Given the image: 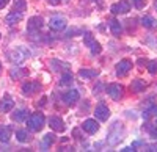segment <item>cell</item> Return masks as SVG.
Wrapping results in <instances>:
<instances>
[{
    "instance_id": "6da1fadb",
    "label": "cell",
    "mask_w": 157,
    "mask_h": 152,
    "mask_svg": "<svg viewBox=\"0 0 157 152\" xmlns=\"http://www.w3.org/2000/svg\"><path fill=\"white\" fill-rule=\"evenodd\" d=\"M44 122H46V119H44L43 113H33L32 116L27 118V127L32 132H39L44 127Z\"/></svg>"
},
{
    "instance_id": "7a4b0ae2",
    "label": "cell",
    "mask_w": 157,
    "mask_h": 152,
    "mask_svg": "<svg viewBox=\"0 0 157 152\" xmlns=\"http://www.w3.org/2000/svg\"><path fill=\"white\" fill-rule=\"evenodd\" d=\"M110 11L113 14H126V13L130 11V3L129 0H120L118 3H113L110 6Z\"/></svg>"
},
{
    "instance_id": "3957f363",
    "label": "cell",
    "mask_w": 157,
    "mask_h": 152,
    "mask_svg": "<svg viewBox=\"0 0 157 152\" xmlns=\"http://www.w3.org/2000/svg\"><path fill=\"white\" fill-rule=\"evenodd\" d=\"M66 25H68L66 19L61 17V16H54V17H50V20H49V27L52 30H55V32L64 30V28H66Z\"/></svg>"
},
{
    "instance_id": "277c9868",
    "label": "cell",
    "mask_w": 157,
    "mask_h": 152,
    "mask_svg": "<svg viewBox=\"0 0 157 152\" xmlns=\"http://www.w3.org/2000/svg\"><path fill=\"white\" fill-rule=\"evenodd\" d=\"M107 94L113 99V100H120L123 97V86L118 83H112L107 86Z\"/></svg>"
},
{
    "instance_id": "5b68a950",
    "label": "cell",
    "mask_w": 157,
    "mask_h": 152,
    "mask_svg": "<svg viewBox=\"0 0 157 152\" xmlns=\"http://www.w3.org/2000/svg\"><path fill=\"white\" fill-rule=\"evenodd\" d=\"M94 116L99 119V121H107L110 118V110L105 104H99L96 108H94Z\"/></svg>"
},
{
    "instance_id": "8992f818",
    "label": "cell",
    "mask_w": 157,
    "mask_h": 152,
    "mask_svg": "<svg viewBox=\"0 0 157 152\" xmlns=\"http://www.w3.org/2000/svg\"><path fill=\"white\" fill-rule=\"evenodd\" d=\"M43 25H44V20H43V17L35 16V17H32V19L29 20L27 30H29L30 33H36V32H39V30L43 28Z\"/></svg>"
},
{
    "instance_id": "52a82bcc",
    "label": "cell",
    "mask_w": 157,
    "mask_h": 152,
    "mask_svg": "<svg viewBox=\"0 0 157 152\" xmlns=\"http://www.w3.org/2000/svg\"><path fill=\"white\" fill-rule=\"evenodd\" d=\"M49 125H50V129L55 130V132H64V129H66L64 121H63L60 116H52V118H49Z\"/></svg>"
},
{
    "instance_id": "ba28073f",
    "label": "cell",
    "mask_w": 157,
    "mask_h": 152,
    "mask_svg": "<svg viewBox=\"0 0 157 152\" xmlns=\"http://www.w3.org/2000/svg\"><path fill=\"white\" fill-rule=\"evenodd\" d=\"M39 90H41V83L39 82H27V83H24V86H22V91H24V94H27V96H32V94H35V93H38Z\"/></svg>"
},
{
    "instance_id": "9c48e42d",
    "label": "cell",
    "mask_w": 157,
    "mask_h": 152,
    "mask_svg": "<svg viewBox=\"0 0 157 152\" xmlns=\"http://www.w3.org/2000/svg\"><path fill=\"white\" fill-rule=\"evenodd\" d=\"M25 57H27V54L24 52V47H16V49H13L11 52H8V58L14 63H21Z\"/></svg>"
},
{
    "instance_id": "30bf717a",
    "label": "cell",
    "mask_w": 157,
    "mask_h": 152,
    "mask_svg": "<svg viewBox=\"0 0 157 152\" xmlns=\"http://www.w3.org/2000/svg\"><path fill=\"white\" fill-rule=\"evenodd\" d=\"M116 75H126L130 69H132V61L130 60H121L116 65Z\"/></svg>"
},
{
    "instance_id": "8fae6325",
    "label": "cell",
    "mask_w": 157,
    "mask_h": 152,
    "mask_svg": "<svg viewBox=\"0 0 157 152\" xmlns=\"http://www.w3.org/2000/svg\"><path fill=\"white\" fill-rule=\"evenodd\" d=\"M78 99H80V96H78V91L75 90H69L68 93L63 94V102L66 105H74Z\"/></svg>"
},
{
    "instance_id": "7c38bea8",
    "label": "cell",
    "mask_w": 157,
    "mask_h": 152,
    "mask_svg": "<svg viewBox=\"0 0 157 152\" xmlns=\"http://www.w3.org/2000/svg\"><path fill=\"white\" fill-rule=\"evenodd\" d=\"M82 129L86 132V133H96L98 130H99V124L94 121V119H85L83 121V124H82Z\"/></svg>"
},
{
    "instance_id": "4fadbf2b",
    "label": "cell",
    "mask_w": 157,
    "mask_h": 152,
    "mask_svg": "<svg viewBox=\"0 0 157 152\" xmlns=\"http://www.w3.org/2000/svg\"><path fill=\"white\" fill-rule=\"evenodd\" d=\"M13 108H14V100L11 99V96L5 94L2 102H0V111L2 113H6V111H11Z\"/></svg>"
},
{
    "instance_id": "5bb4252c",
    "label": "cell",
    "mask_w": 157,
    "mask_h": 152,
    "mask_svg": "<svg viewBox=\"0 0 157 152\" xmlns=\"http://www.w3.org/2000/svg\"><path fill=\"white\" fill-rule=\"evenodd\" d=\"M22 19V13L21 11H14L13 9L10 14H6V19H5V22L8 24V25H16V24H19V20Z\"/></svg>"
},
{
    "instance_id": "9a60e30c",
    "label": "cell",
    "mask_w": 157,
    "mask_h": 152,
    "mask_svg": "<svg viewBox=\"0 0 157 152\" xmlns=\"http://www.w3.org/2000/svg\"><path fill=\"white\" fill-rule=\"evenodd\" d=\"M11 118H13V121H16V122H24V121H27V118H29V110H27V108L16 110V111L11 115Z\"/></svg>"
},
{
    "instance_id": "2e32d148",
    "label": "cell",
    "mask_w": 157,
    "mask_h": 152,
    "mask_svg": "<svg viewBox=\"0 0 157 152\" xmlns=\"http://www.w3.org/2000/svg\"><path fill=\"white\" fill-rule=\"evenodd\" d=\"M141 25H143L145 28L152 30V28H157V20H155L154 17H151V16H143V17H141Z\"/></svg>"
},
{
    "instance_id": "e0dca14e",
    "label": "cell",
    "mask_w": 157,
    "mask_h": 152,
    "mask_svg": "<svg viewBox=\"0 0 157 152\" xmlns=\"http://www.w3.org/2000/svg\"><path fill=\"white\" fill-rule=\"evenodd\" d=\"M145 88H146V82L145 80H134L132 83H130V90H132L134 93H141V91H145Z\"/></svg>"
},
{
    "instance_id": "ac0fdd59",
    "label": "cell",
    "mask_w": 157,
    "mask_h": 152,
    "mask_svg": "<svg viewBox=\"0 0 157 152\" xmlns=\"http://www.w3.org/2000/svg\"><path fill=\"white\" fill-rule=\"evenodd\" d=\"M54 143H55V136L52 135V133H47V135H44L43 141H41V149L43 150H47Z\"/></svg>"
},
{
    "instance_id": "d6986e66",
    "label": "cell",
    "mask_w": 157,
    "mask_h": 152,
    "mask_svg": "<svg viewBox=\"0 0 157 152\" xmlns=\"http://www.w3.org/2000/svg\"><path fill=\"white\" fill-rule=\"evenodd\" d=\"M11 136V129L6 125H0V141L2 143H8Z\"/></svg>"
},
{
    "instance_id": "ffe728a7",
    "label": "cell",
    "mask_w": 157,
    "mask_h": 152,
    "mask_svg": "<svg viewBox=\"0 0 157 152\" xmlns=\"http://www.w3.org/2000/svg\"><path fill=\"white\" fill-rule=\"evenodd\" d=\"M78 77L80 79H94V77H98V71H94V69H80L78 71Z\"/></svg>"
},
{
    "instance_id": "44dd1931",
    "label": "cell",
    "mask_w": 157,
    "mask_h": 152,
    "mask_svg": "<svg viewBox=\"0 0 157 152\" xmlns=\"http://www.w3.org/2000/svg\"><path fill=\"white\" fill-rule=\"evenodd\" d=\"M25 75H29V69H25V68L13 69V71H11V79H13V80H19V79L25 77Z\"/></svg>"
},
{
    "instance_id": "7402d4cb",
    "label": "cell",
    "mask_w": 157,
    "mask_h": 152,
    "mask_svg": "<svg viewBox=\"0 0 157 152\" xmlns=\"http://www.w3.org/2000/svg\"><path fill=\"white\" fill-rule=\"evenodd\" d=\"M86 46L90 47V50H91V54H93V55H99V54H101V50H102L101 44H99L98 41H94V39H91Z\"/></svg>"
},
{
    "instance_id": "603a6c76",
    "label": "cell",
    "mask_w": 157,
    "mask_h": 152,
    "mask_svg": "<svg viewBox=\"0 0 157 152\" xmlns=\"http://www.w3.org/2000/svg\"><path fill=\"white\" fill-rule=\"evenodd\" d=\"M110 30H112V33H113L115 36H120L121 32H123V27H121V24H120V22L113 19V20L110 22Z\"/></svg>"
},
{
    "instance_id": "cb8c5ba5",
    "label": "cell",
    "mask_w": 157,
    "mask_h": 152,
    "mask_svg": "<svg viewBox=\"0 0 157 152\" xmlns=\"http://www.w3.org/2000/svg\"><path fill=\"white\" fill-rule=\"evenodd\" d=\"M16 138H17L19 143H27L30 140V135H29L27 130H17L16 132Z\"/></svg>"
},
{
    "instance_id": "d4e9b609",
    "label": "cell",
    "mask_w": 157,
    "mask_h": 152,
    "mask_svg": "<svg viewBox=\"0 0 157 152\" xmlns=\"http://www.w3.org/2000/svg\"><path fill=\"white\" fill-rule=\"evenodd\" d=\"M71 83H72V74L71 72H64L61 80H60V86H69Z\"/></svg>"
},
{
    "instance_id": "484cf974",
    "label": "cell",
    "mask_w": 157,
    "mask_h": 152,
    "mask_svg": "<svg viewBox=\"0 0 157 152\" xmlns=\"http://www.w3.org/2000/svg\"><path fill=\"white\" fill-rule=\"evenodd\" d=\"M145 130L149 133L151 138L157 140V124H146V125H145Z\"/></svg>"
},
{
    "instance_id": "4316f807",
    "label": "cell",
    "mask_w": 157,
    "mask_h": 152,
    "mask_svg": "<svg viewBox=\"0 0 157 152\" xmlns=\"http://www.w3.org/2000/svg\"><path fill=\"white\" fill-rule=\"evenodd\" d=\"M151 116H157V105H151L148 110L143 111V119H149Z\"/></svg>"
},
{
    "instance_id": "83f0119b",
    "label": "cell",
    "mask_w": 157,
    "mask_h": 152,
    "mask_svg": "<svg viewBox=\"0 0 157 152\" xmlns=\"http://www.w3.org/2000/svg\"><path fill=\"white\" fill-rule=\"evenodd\" d=\"M25 0H14V11H21L24 13L25 11Z\"/></svg>"
},
{
    "instance_id": "f1b7e54d",
    "label": "cell",
    "mask_w": 157,
    "mask_h": 152,
    "mask_svg": "<svg viewBox=\"0 0 157 152\" xmlns=\"http://www.w3.org/2000/svg\"><path fill=\"white\" fill-rule=\"evenodd\" d=\"M148 71L149 74H157V60H152L148 63Z\"/></svg>"
},
{
    "instance_id": "f546056e",
    "label": "cell",
    "mask_w": 157,
    "mask_h": 152,
    "mask_svg": "<svg viewBox=\"0 0 157 152\" xmlns=\"http://www.w3.org/2000/svg\"><path fill=\"white\" fill-rule=\"evenodd\" d=\"M132 3H134V6H135L137 9H141V8H145L146 0H132Z\"/></svg>"
},
{
    "instance_id": "4dcf8cb0",
    "label": "cell",
    "mask_w": 157,
    "mask_h": 152,
    "mask_svg": "<svg viewBox=\"0 0 157 152\" xmlns=\"http://www.w3.org/2000/svg\"><path fill=\"white\" fill-rule=\"evenodd\" d=\"M135 150H137V149H135L134 146H127V147L123 149V152H135Z\"/></svg>"
},
{
    "instance_id": "1f68e13d",
    "label": "cell",
    "mask_w": 157,
    "mask_h": 152,
    "mask_svg": "<svg viewBox=\"0 0 157 152\" xmlns=\"http://www.w3.org/2000/svg\"><path fill=\"white\" fill-rule=\"evenodd\" d=\"M8 3H10V0H0V9H3Z\"/></svg>"
},
{
    "instance_id": "d6a6232c",
    "label": "cell",
    "mask_w": 157,
    "mask_h": 152,
    "mask_svg": "<svg viewBox=\"0 0 157 152\" xmlns=\"http://www.w3.org/2000/svg\"><path fill=\"white\" fill-rule=\"evenodd\" d=\"M148 147V150H151V152H157V144H151V146H146Z\"/></svg>"
},
{
    "instance_id": "836d02e7",
    "label": "cell",
    "mask_w": 157,
    "mask_h": 152,
    "mask_svg": "<svg viewBox=\"0 0 157 152\" xmlns=\"http://www.w3.org/2000/svg\"><path fill=\"white\" fill-rule=\"evenodd\" d=\"M60 2H61V0H49V3H50V5H58Z\"/></svg>"
},
{
    "instance_id": "e575fe53",
    "label": "cell",
    "mask_w": 157,
    "mask_h": 152,
    "mask_svg": "<svg viewBox=\"0 0 157 152\" xmlns=\"http://www.w3.org/2000/svg\"><path fill=\"white\" fill-rule=\"evenodd\" d=\"M0 72H2V65H0Z\"/></svg>"
}]
</instances>
